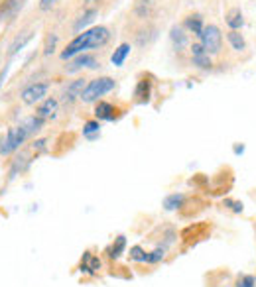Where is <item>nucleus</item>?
I'll return each mask as SVG.
<instances>
[{
	"label": "nucleus",
	"instance_id": "7ed1b4c3",
	"mask_svg": "<svg viewBox=\"0 0 256 287\" xmlns=\"http://www.w3.org/2000/svg\"><path fill=\"white\" fill-rule=\"evenodd\" d=\"M30 138L28 130L22 126V122L18 126H12L4 136H0V156H12L14 152H18L22 148V144Z\"/></svg>",
	"mask_w": 256,
	"mask_h": 287
},
{
	"label": "nucleus",
	"instance_id": "bb28decb",
	"mask_svg": "<svg viewBox=\"0 0 256 287\" xmlns=\"http://www.w3.org/2000/svg\"><path fill=\"white\" fill-rule=\"evenodd\" d=\"M236 287H256V277L250 273H242L236 279Z\"/></svg>",
	"mask_w": 256,
	"mask_h": 287
},
{
	"label": "nucleus",
	"instance_id": "39448f33",
	"mask_svg": "<svg viewBox=\"0 0 256 287\" xmlns=\"http://www.w3.org/2000/svg\"><path fill=\"white\" fill-rule=\"evenodd\" d=\"M47 90H49V83H32L20 92V99L24 105H36L47 97Z\"/></svg>",
	"mask_w": 256,
	"mask_h": 287
},
{
	"label": "nucleus",
	"instance_id": "20e7f679",
	"mask_svg": "<svg viewBox=\"0 0 256 287\" xmlns=\"http://www.w3.org/2000/svg\"><path fill=\"white\" fill-rule=\"evenodd\" d=\"M199 43L205 47V52H207L211 57L219 55L221 50H223V34L219 30V26L215 24H205L201 36H199Z\"/></svg>",
	"mask_w": 256,
	"mask_h": 287
},
{
	"label": "nucleus",
	"instance_id": "393cba45",
	"mask_svg": "<svg viewBox=\"0 0 256 287\" xmlns=\"http://www.w3.org/2000/svg\"><path fill=\"white\" fill-rule=\"evenodd\" d=\"M164 258H166V248H164V246H158V248H154L152 252H148L146 264H150V266L160 264V262H164Z\"/></svg>",
	"mask_w": 256,
	"mask_h": 287
},
{
	"label": "nucleus",
	"instance_id": "b1692460",
	"mask_svg": "<svg viewBox=\"0 0 256 287\" xmlns=\"http://www.w3.org/2000/svg\"><path fill=\"white\" fill-rule=\"evenodd\" d=\"M134 97H136L140 103H148V99H150V81H146V79L138 81L136 90H134Z\"/></svg>",
	"mask_w": 256,
	"mask_h": 287
},
{
	"label": "nucleus",
	"instance_id": "423d86ee",
	"mask_svg": "<svg viewBox=\"0 0 256 287\" xmlns=\"http://www.w3.org/2000/svg\"><path fill=\"white\" fill-rule=\"evenodd\" d=\"M189 54H191V63L197 69H201V71H211L213 69V57L205 52V47L199 41L189 45Z\"/></svg>",
	"mask_w": 256,
	"mask_h": 287
},
{
	"label": "nucleus",
	"instance_id": "9d476101",
	"mask_svg": "<svg viewBox=\"0 0 256 287\" xmlns=\"http://www.w3.org/2000/svg\"><path fill=\"white\" fill-rule=\"evenodd\" d=\"M97 59L93 57V55H89V54H81V55H77V57H73L71 59V63H69V67H65L69 73H75V71H79V69H97Z\"/></svg>",
	"mask_w": 256,
	"mask_h": 287
},
{
	"label": "nucleus",
	"instance_id": "0eeeda50",
	"mask_svg": "<svg viewBox=\"0 0 256 287\" xmlns=\"http://www.w3.org/2000/svg\"><path fill=\"white\" fill-rule=\"evenodd\" d=\"M28 0H4L0 4V22H10L18 16V12L24 8Z\"/></svg>",
	"mask_w": 256,
	"mask_h": 287
},
{
	"label": "nucleus",
	"instance_id": "c85d7f7f",
	"mask_svg": "<svg viewBox=\"0 0 256 287\" xmlns=\"http://www.w3.org/2000/svg\"><path fill=\"white\" fill-rule=\"evenodd\" d=\"M56 41H58V36L56 34H51L49 37H47V43H45V50H43V54L45 55H51L56 52Z\"/></svg>",
	"mask_w": 256,
	"mask_h": 287
},
{
	"label": "nucleus",
	"instance_id": "6e6552de",
	"mask_svg": "<svg viewBox=\"0 0 256 287\" xmlns=\"http://www.w3.org/2000/svg\"><path fill=\"white\" fill-rule=\"evenodd\" d=\"M85 87H87V81H85V79H75V81H71V83L67 85L65 92H63V103H65V105H73L77 99H81V94H83Z\"/></svg>",
	"mask_w": 256,
	"mask_h": 287
},
{
	"label": "nucleus",
	"instance_id": "473e14b6",
	"mask_svg": "<svg viewBox=\"0 0 256 287\" xmlns=\"http://www.w3.org/2000/svg\"><path fill=\"white\" fill-rule=\"evenodd\" d=\"M254 277H256V275H254Z\"/></svg>",
	"mask_w": 256,
	"mask_h": 287
},
{
	"label": "nucleus",
	"instance_id": "7c9ffc66",
	"mask_svg": "<svg viewBox=\"0 0 256 287\" xmlns=\"http://www.w3.org/2000/svg\"><path fill=\"white\" fill-rule=\"evenodd\" d=\"M45 144H47V140H36V142H34V150H36V154L45 152Z\"/></svg>",
	"mask_w": 256,
	"mask_h": 287
},
{
	"label": "nucleus",
	"instance_id": "6ab92c4d",
	"mask_svg": "<svg viewBox=\"0 0 256 287\" xmlns=\"http://www.w3.org/2000/svg\"><path fill=\"white\" fill-rule=\"evenodd\" d=\"M170 39L174 41V45H176V50H177V52H181L183 47L189 43L187 34H185L183 28H179V26H174V28L170 30Z\"/></svg>",
	"mask_w": 256,
	"mask_h": 287
},
{
	"label": "nucleus",
	"instance_id": "2eb2a0df",
	"mask_svg": "<svg viewBox=\"0 0 256 287\" xmlns=\"http://www.w3.org/2000/svg\"><path fill=\"white\" fill-rule=\"evenodd\" d=\"M227 41L231 45V50L236 52V54H242L246 50V39L240 34V30H229L227 32Z\"/></svg>",
	"mask_w": 256,
	"mask_h": 287
},
{
	"label": "nucleus",
	"instance_id": "aec40b11",
	"mask_svg": "<svg viewBox=\"0 0 256 287\" xmlns=\"http://www.w3.org/2000/svg\"><path fill=\"white\" fill-rule=\"evenodd\" d=\"M126 252V236H117L115 238V242L111 244V248H109V258L111 260H118L122 254Z\"/></svg>",
	"mask_w": 256,
	"mask_h": 287
},
{
	"label": "nucleus",
	"instance_id": "4be33fe9",
	"mask_svg": "<svg viewBox=\"0 0 256 287\" xmlns=\"http://www.w3.org/2000/svg\"><path fill=\"white\" fill-rule=\"evenodd\" d=\"M83 136L87 138V140H97L98 136H100V120H87L85 124H83Z\"/></svg>",
	"mask_w": 256,
	"mask_h": 287
},
{
	"label": "nucleus",
	"instance_id": "5701e85b",
	"mask_svg": "<svg viewBox=\"0 0 256 287\" xmlns=\"http://www.w3.org/2000/svg\"><path fill=\"white\" fill-rule=\"evenodd\" d=\"M43 122H45V120H43V118H39V116L36 114V116L26 118V120L22 122V126L28 130V134H30V136H34V134H38V132L43 128Z\"/></svg>",
	"mask_w": 256,
	"mask_h": 287
},
{
	"label": "nucleus",
	"instance_id": "9b49d317",
	"mask_svg": "<svg viewBox=\"0 0 256 287\" xmlns=\"http://www.w3.org/2000/svg\"><path fill=\"white\" fill-rule=\"evenodd\" d=\"M30 163H32V160H30V156H28L26 152L18 154V156L12 160V165H10V171H8V179H14L16 175L24 173V171L30 167Z\"/></svg>",
	"mask_w": 256,
	"mask_h": 287
},
{
	"label": "nucleus",
	"instance_id": "f03ea898",
	"mask_svg": "<svg viewBox=\"0 0 256 287\" xmlns=\"http://www.w3.org/2000/svg\"><path fill=\"white\" fill-rule=\"evenodd\" d=\"M115 87H117V81L111 79V77H97V79H91V81H87V87H85V90H83V94H81V101L87 103V105H89V103H98V99L105 97L107 92L115 90Z\"/></svg>",
	"mask_w": 256,
	"mask_h": 287
},
{
	"label": "nucleus",
	"instance_id": "ddd939ff",
	"mask_svg": "<svg viewBox=\"0 0 256 287\" xmlns=\"http://www.w3.org/2000/svg\"><path fill=\"white\" fill-rule=\"evenodd\" d=\"M97 14H98V10H97V8H87V10H85V12H83V14L77 18V22L73 24V32H75V34H81V32L89 30L87 26L95 22Z\"/></svg>",
	"mask_w": 256,
	"mask_h": 287
},
{
	"label": "nucleus",
	"instance_id": "c756f323",
	"mask_svg": "<svg viewBox=\"0 0 256 287\" xmlns=\"http://www.w3.org/2000/svg\"><path fill=\"white\" fill-rule=\"evenodd\" d=\"M58 4V0H39V10H49V8H54Z\"/></svg>",
	"mask_w": 256,
	"mask_h": 287
},
{
	"label": "nucleus",
	"instance_id": "f3484780",
	"mask_svg": "<svg viewBox=\"0 0 256 287\" xmlns=\"http://www.w3.org/2000/svg\"><path fill=\"white\" fill-rule=\"evenodd\" d=\"M183 26L187 28L189 34H193L195 37H199L201 32H203V28H205V22H203V16H201V14H189V16L185 18Z\"/></svg>",
	"mask_w": 256,
	"mask_h": 287
},
{
	"label": "nucleus",
	"instance_id": "f257e3e1",
	"mask_svg": "<svg viewBox=\"0 0 256 287\" xmlns=\"http://www.w3.org/2000/svg\"><path fill=\"white\" fill-rule=\"evenodd\" d=\"M111 39V32L109 28L105 26H93L81 34H77L69 43L67 47L61 52V59L63 61H69L81 54H87L89 50H98V47L107 45V41Z\"/></svg>",
	"mask_w": 256,
	"mask_h": 287
},
{
	"label": "nucleus",
	"instance_id": "4468645a",
	"mask_svg": "<svg viewBox=\"0 0 256 287\" xmlns=\"http://www.w3.org/2000/svg\"><path fill=\"white\" fill-rule=\"evenodd\" d=\"M225 24H227L229 30H242V26H244L242 10H240L238 6L227 10V14H225Z\"/></svg>",
	"mask_w": 256,
	"mask_h": 287
},
{
	"label": "nucleus",
	"instance_id": "a878e982",
	"mask_svg": "<svg viewBox=\"0 0 256 287\" xmlns=\"http://www.w3.org/2000/svg\"><path fill=\"white\" fill-rule=\"evenodd\" d=\"M146 256H148V252L142 246H132L130 252H128V258L132 262H138V264H146Z\"/></svg>",
	"mask_w": 256,
	"mask_h": 287
},
{
	"label": "nucleus",
	"instance_id": "412c9836",
	"mask_svg": "<svg viewBox=\"0 0 256 287\" xmlns=\"http://www.w3.org/2000/svg\"><path fill=\"white\" fill-rule=\"evenodd\" d=\"M183 203H185V195L183 193H172V195H168L166 199H164V209L166 211H177V209H181L183 207Z\"/></svg>",
	"mask_w": 256,
	"mask_h": 287
},
{
	"label": "nucleus",
	"instance_id": "1a4fd4ad",
	"mask_svg": "<svg viewBox=\"0 0 256 287\" xmlns=\"http://www.w3.org/2000/svg\"><path fill=\"white\" fill-rule=\"evenodd\" d=\"M95 118L97 120H100V122H113L115 118H117V108H115V105H111V103H105V101H98L97 105H95Z\"/></svg>",
	"mask_w": 256,
	"mask_h": 287
},
{
	"label": "nucleus",
	"instance_id": "a211bd4d",
	"mask_svg": "<svg viewBox=\"0 0 256 287\" xmlns=\"http://www.w3.org/2000/svg\"><path fill=\"white\" fill-rule=\"evenodd\" d=\"M130 43H120L117 50H115V54L111 55V63L115 65V67H122L124 65V61H126V57L130 55Z\"/></svg>",
	"mask_w": 256,
	"mask_h": 287
},
{
	"label": "nucleus",
	"instance_id": "2f4dec72",
	"mask_svg": "<svg viewBox=\"0 0 256 287\" xmlns=\"http://www.w3.org/2000/svg\"><path fill=\"white\" fill-rule=\"evenodd\" d=\"M246 152V146H244V144H235V146H233V154L235 156H242Z\"/></svg>",
	"mask_w": 256,
	"mask_h": 287
},
{
	"label": "nucleus",
	"instance_id": "cd10ccee",
	"mask_svg": "<svg viewBox=\"0 0 256 287\" xmlns=\"http://www.w3.org/2000/svg\"><path fill=\"white\" fill-rule=\"evenodd\" d=\"M223 205H225L229 211H233L235 215H240V213L244 211V205H242L240 201H235V199H223Z\"/></svg>",
	"mask_w": 256,
	"mask_h": 287
},
{
	"label": "nucleus",
	"instance_id": "f8f14e48",
	"mask_svg": "<svg viewBox=\"0 0 256 287\" xmlns=\"http://www.w3.org/2000/svg\"><path fill=\"white\" fill-rule=\"evenodd\" d=\"M58 107H59V103H58V99H54V97H47V99H43L41 101V105L38 107V116L39 118H54L56 116V112H58Z\"/></svg>",
	"mask_w": 256,
	"mask_h": 287
},
{
	"label": "nucleus",
	"instance_id": "dca6fc26",
	"mask_svg": "<svg viewBox=\"0 0 256 287\" xmlns=\"http://www.w3.org/2000/svg\"><path fill=\"white\" fill-rule=\"evenodd\" d=\"M32 37H34V32H30V30H28V32H22L20 36H16V37H14V41L8 45V55L12 57V55H16L18 52H22L24 47L28 45V41H30Z\"/></svg>",
	"mask_w": 256,
	"mask_h": 287
}]
</instances>
